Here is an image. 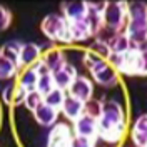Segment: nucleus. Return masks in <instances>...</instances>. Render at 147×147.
Here are the masks:
<instances>
[{
  "instance_id": "f257e3e1",
  "label": "nucleus",
  "mask_w": 147,
  "mask_h": 147,
  "mask_svg": "<svg viewBox=\"0 0 147 147\" xmlns=\"http://www.w3.org/2000/svg\"><path fill=\"white\" fill-rule=\"evenodd\" d=\"M97 137L105 142H119L125 134V112L119 102L107 100L102 102L100 115L97 119Z\"/></svg>"
},
{
  "instance_id": "f03ea898",
  "label": "nucleus",
  "mask_w": 147,
  "mask_h": 147,
  "mask_svg": "<svg viewBox=\"0 0 147 147\" xmlns=\"http://www.w3.org/2000/svg\"><path fill=\"white\" fill-rule=\"evenodd\" d=\"M124 34L134 49H144L147 44V2L127 3V24Z\"/></svg>"
},
{
  "instance_id": "7ed1b4c3",
  "label": "nucleus",
  "mask_w": 147,
  "mask_h": 147,
  "mask_svg": "<svg viewBox=\"0 0 147 147\" xmlns=\"http://www.w3.org/2000/svg\"><path fill=\"white\" fill-rule=\"evenodd\" d=\"M127 24V3L125 2H105L102 10V30H109L114 35L120 34Z\"/></svg>"
},
{
  "instance_id": "20e7f679",
  "label": "nucleus",
  "mask_w": 147,
  "mask_h": 147,
  "mask_svg": "<svg viewBox=\"0 0 147 147\" xmlns=\"http://www.w3.org/2000/svg\"><path fill=\"white\" fill-rule=\"evenodd\" d=\"M42 34L54 40V42H62V44H72V35H70V27L69 22L65 20L62 13H49L42 24H40Z\"/></svg>"
},
{
  "instance_id": "39448f33",
  "label": "nucleus",
  "mask_w": 147,
  "mask_h": 147,
  "mask_svg": "<svg viewBox=\"0 0 147 147\" xmlns=\"http://www.w3.org/2000/svg\"><path fill=\"white\" fill-rule=\"evenodd\" d=\"M67 94L77 99V100L87 104L89 100H92V95H94V84L89 77L85 75H77V79L72 82V85L69 87Z\"/></svg>"
},
{
  "instance_id": "423d86ee",
  "label": "nucleus",
  "mask_w": 147,
  "mask_h": 147,
  "mask_svg": "<svg viewBox=\"0 0 147 147\" xmlns=\"http://www.w3.org/2000/svg\"><path fill=\"white\" fill-rule=\"evenodd\" d=\"M90 74H92V77H94V80L99 85H102V87H114L115 84L119 82V72H117V69H114L107 60L102 62L100 65H97L95 69H92Z\"/></svg>"
},
{
  "instance_id": "0eeeda50",
  "label": "nucleus",
  "mask_w": 147,
  "mask_h": 147,
  "mask_svg": "<svg viewBox=\"0 0 147 147\" xmlns=\"http://www.w3.org/2000/svg\"><path fill=\"white\" fill-rule=\"evenodd\" d=\"M72 137L70 127H67L65 124H57L47 137V147H70Z\"/></svg>"
},
{
  "instance_id": "6e6552de",
  "label": "nucleus",
  "mask_w": 147,
  "mask_h": 147,
  "mask_svg": "<svg viewBox=\"0 0 147 147\" xmlns=\"http://www.w3.org/2000/svg\"><path fill=\"white\" fill-rule=\"evenodd\" d=\"M52 77H54V84L57 89H62V90H69V87L72 85V82L77 79V70L72 64L62 65L60 69H57L55 72H52Z\"/></svg>"
},
{
  "instance_id": "1a4fd4ad",
  "label": "nucleus",
  "mask_w": 147,
  "mask_h": 147,
  "mask_svg": "<svg viewBox=\"0 0 147 147\" xmlns=\"http://www.w3.org/2000/svg\"><path fill=\"white\" fill-rule=\"evenodd\" d=\"M97 119H94L87 114H82L79 119L74 122V134L75 136H82V137H89V139H94L97 137Z\"/></svg>"
},
{
  "instance_id": "9d476101",
  "label": "nucleus",
  "mask_w": 147,
  "mask_h": 147,
  "mask_svg": "<svg viewBox=\"0 0 147 147\" xmlns=\"http://www.w3.org/2000/svg\"><path fill=\"white\" fill-rule=\"evenodd\" d=\"M62 15L65 17L67 22L82 20L87 17V2H84V0L64 2L62 3Z\"/></svg>"
},
{
  "instance_id": "9b49d317",
  "label": "nucleus",
  "mask_w": 147,
  "mask_h": 147,
  "mask_svg": "<svg viewBox=\"0 0 147 147\" xmlns=\"http://www.w3.org/2000/svg\"><path fill=\"white\" fill-rule=\"evenodd\" d=\"M40 59H42V49L37 44H34V42L22 44L20 57H18V65H24L25 69L27 67H34Z\"/></svg>"
},
{
  "instance_id": "f8f14e48",
  "label": "nucleus",
  "mask_w": 147,
  "mask_h": 147,
  "mask_svg": "<svg viewBox=\"0 0 147 147\" xmlns=\"http://www.w3.org/2000/svg\"><path fill=\"white\" fill-rule=\"evenodd\" d=\"M130 137L137 147H147V114H142L134 120Z\"/></svg>"
},
{
  "instance_id": "ddd939ff",
  "label": "nucleus",
  "mask_w": 147,
  "mask_h": 147,
  "mask_svg": "<svg viewBox=\"0 0 147 147\" xmlns=\"http://www.w3.org/2000/svg\"><path fill=\"white\" fill-rule=\"evenodd\" d=\"M34 117H35L37 124H40L42 127H54L57 119H59V110L42 104L38 109L34 110Z\"/></svg>"
},
{
  "instance_id": "4468645a",
  "label": "nucleus",
  "mask_w": 147,
  "mask_h": 147,
  "mask_svg": "<svg viewBox=\"0 0 147 147\" xmlns=\"http://www.w3.org/2000/svg\"><path fill=\"white\" fill-rule=\"evenodd\" d=\"M84 110H85V104L77 100V99H74V97H70L67 94V97H65V100H64V105L60 109V112L64 114L65 117L69 120H72V122H75L84 114Z\"/></svg>"
},
{
  "instance_id": "2eb2a0df",
  "label": "nucleus",
  "mask_w": 147,
  "mask_h": 147,
  "mask_svg": "<svg viewBox=\"0 0 147 147\" xmlns=\"http://www.w3.org/2000/svg\"><path fill=\"white\" fill-rule=\"evenodd\" d=\"M109 50H110V55H125L129 50H132L134 47L130 44V40L127 38V35L124 32L120 34H115L109 38Z\"/></svg>"
},
{
  "instance_id": "dca6fc26",
  "label": "nucleus",
  "mask_w": 147,
  "mask_h": 147,
  "mask_svg": "<svg viewBox=\"0 0 147 147\" xmlns=\"http://www.w3.org/2000/svg\"><path fill=\"white\" fill-rule=\"evenodd\" d=\"M69 27H70V35H72L74 42H84V40H87V38H90L94 35L90 25L87 22V17L82 18V20L69 22Z\"/></svg>"
},
{
  "instance_id": "f3484780",
  "label": "nucleus",
  "mask_w": 147,
  "mask_h": 147,
  "mask_svg": "<svg viewBox=\"0 0 147 147\" xmlns=\"http://www.w3.org/2000/svg\"><path fill=\"white\" fill-rule=\"evenodd\" d=\"M37 82H38V74H37V70L34 67H27V69H24L20 72L17 85L20 89H24L25 92H32V90H35Z\"/></svg>"
},
{
  "instance_id": "a211bd4d",
  "label": "nucleus",
  "mask_w": 147,
  "mask_h": 147,
  "mask_svg": "<svg viewBox=\"0 0 147 147\" xmlns=\"http://www.w3.org/2000/svg\"><path fill=\"white\" fill-rule=\"evenodd\" d=\"M42 62L47 65V69H49L50 72H55L57 69H60L62 65L67 64V60H65V57H64V52L59 50V49H50V50H47L45 55L42 57Z\"/></svg>"
},
{
  "instance_id": "6ab92c4d",
  "label": "nucleus",
  "mask_w": 147,
  "mask_h": 147,
  "mask_svg": "<svg viewBox=\"0 0 147 147\" xmlns=\"http://www.w3.org/2000/svg\"><path fill=\"white\" fill-rule=\"evenodd\" d=\"M20 49H22V44H20L18 40H9L7 44L2 45V49H0V55L5 57L7 60H10V62H13V64L18 65Z\"/></svg>"
},
{
  "instance_id": "aec40b11",
  "label": "nucleus",
  "mask_w": 147,
  "mask_h": 147,
  "mask_svg": "<svg viewBox=\"0 0 147 147\" xmlns=\"http://www.w3.org/2000/svg\"><path fill=\"white\" fill-rule=\"evenodd\" d=\"M65 97H67V92L62 90V89H57V87H55L54 90H50L47 95H44V104L60 112L62 105H64Z\"/></svg>"
},
{
  "instance_id": "412c9836",
  "label": "nucleus",
  "mask_w": 147,
  "mask_h": 147,
  "mask_svg": "<svg viewBox=\"0 0 147 147\" xmlns=\"http://www.w3.org/2000/svg\"><path fill=\"white\" fill-rule=\"evenodd\" d=\"M18 74V65L0 55V80H10Z\"/></svg>"
},
{
  "instance_id": "4be33fe9",
  "label": "nucleus",
  "mask_w": 147,
  "mask_h": 147,
  "mask_svg": "<svg viewBox=\"0 0 147 147\" xmlns=\"http://www.w3.org/2000/svg\"><path fill=\"white\" fill-rule=\"evenodd\" d=\"M55 89V84H54V77L52 74H45V75H40L38 77V82H37L35 90L40 94V95H47L50 90Z\"/></svg>"
},
{
  "instance_id": "5701e85b",
  "label": "nucleus",
  "mask_w": 147,
  "mask_h": 147,
  "mask_svg": "<svg viewBox=\"0 0 147 147\" xmlns=\"http://www.w3.org/2000/svg\"><path fill=\"white\" fill-rule=\"evenodd\" d=\"M42 104H44V95H40L37 90L27 92V95H25V99H24V105H25L28 110L34 112V110L38 109Z\"/></svg>"
},
{
  "instance_id": "b1692460",
  "label": "nucleus",
  "mask_w": 147,
  "mask_h": 147,
  "mask_svg": "<svg viewBox=\"0 0 147 147\" xmlns=\"http://www.w3.org/2000/svg\"><path fill=\"white\" fill-rule=\"evenodd\" d=\"M136 75H147V47L137 49V69Z\"/></svg>"
},
{
  "instance_id": "393cba45",
  "label": "nucleus",
  "mask_w": 147,
  "mask_h": 147,
  "mask_svg": "<svg viewBox=\"0 0 147 147\" xmlns=\"http://www.w3.org/2000/svg\"><path fill=\"white\" fill-rule=\"evenodd\" d=\"M89 50H92L94 54H97V55H100L102 59H109V55H110V50H109V44L107 42H104V40H99V38H95V42L90 45V49Z\"/></svg>"
},
{
  "instance_id": "a878e982",
  "label": "nucleus",
  "mask_w": 147,
  "mask_h": 147,
  "mask_svg": "<svg viewBox=\"0 0 147 147\" xmlns=\"http://www.w3.org/2000/svg\"><path fill=\"white\" fill-rule=\"evenodd\" d=\"M102 62H105V59H102L100 55L94 54L92 50H87L85 55H84V64H85V67L89 69V72H90L92 69H95L97 65H100Z\"/></svg>"
},
{
  "instance_id": "bb28decb",
  "label": "nucleus",
  "mask_w": 147,
  "mask_h": 147,
  "mask_svg": "<svg viewBox=\"0 0 147 147\" xmlns=\"http://www.w3.org/2000/svg\"><path fill=\"white\" fill-rule=\"evenodd\" d=\"M12 22V12L5 5H0V32L7 30Z\"/></svg>"
},
{
  "instance_id": "cd10ccee",
  "label": "nucleus",
  "mask_w": 147,
  "mask_h": 147,
  "mask_svg": "<svg viewBox=\"0 0 147 147\" xmlns=\"http://www.w3.org/2000/svg\"><path fill=\"white\" fill-rule=\"evenodd\" d=\"M100 107L102 104L97 100H89L85 104V110H84V114H87V115H90L94 119H99V115H100Z\"/></svg>"
},
{
  "instance_id": "c85d7f7f",
  "label": "nucleus",
  "mask_w": 147,
  "mask_h": 147,
  "mask_svg": "<svg viewBox=\"0 0 147 147\" xmlns=\"http://www.w3.org/2000/svg\"><path fill=\"white\" fill-rule=\"evenodd\" d=\"M70 147H94V139L74 136L72 140H70Z\"/></svg>"
},
{
  "instance_id": "c756f323",
  "label": "nucleus",
  "mask_w": 147,
  "mask_h": 147,
  "mask_svg": "<svg viewBox=\"0 0 147 147\" xmlns=\"http://www.w3.org/2000/svg\"><path fill=\"white\" fill-rule=\"evenodd\" d=\"M25 95H27V92L17 85V87H15V92H13V99H12V102H15V104H24Z\"/></svg>"
},
{
  "instance_id": "7c9ffc66",
  "label": "nucleus",
  "mask_w": 147,
  "mask_h": 147,
  "mask_svg": "<svg viewBox=\"0 0 147 147\" xmlns=\"http://www.w3.org/2000/svg\"><path fill=\"white\" fill-rule=\"evenodd\" d=\"M13 92H15V87H13V85H7V87L3 89V100L12 102V99H13Z\"/></svg>"
}]
</instances>
